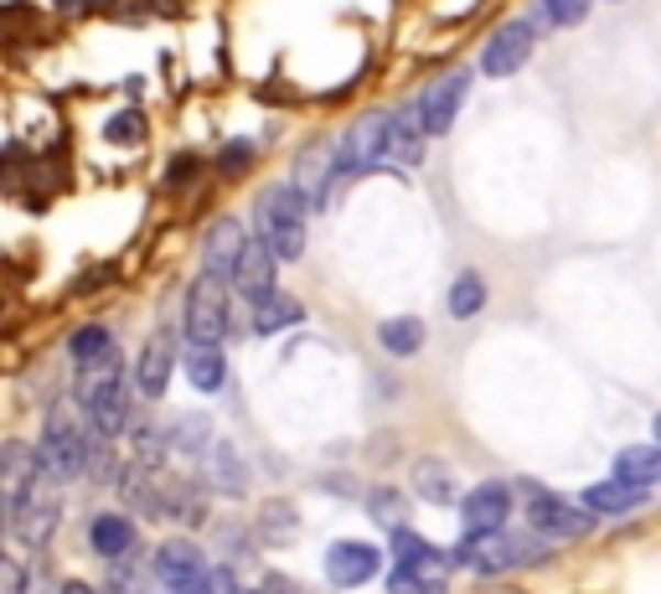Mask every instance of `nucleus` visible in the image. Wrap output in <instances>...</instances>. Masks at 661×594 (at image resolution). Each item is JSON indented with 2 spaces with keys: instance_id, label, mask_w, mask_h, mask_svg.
Returning <instances> with one entry per match:
<instances>
[{
  "instance_id": "6",
  "label": "nucleus",
  "mask_w": 661,
  "mask_h": 594,
  "mask_svg": "<svg viewBox=\"0 0 661 594\" xmlns=\"http://www.w3.org/2000/svg\"><path fill=\"white\" fill-rule=\"evenodd\" d=\"M377 161H388V114H362L337 140V151H331V166H337V187L341 182H352L362 170H373Z\"/></svg>"
},
{
  "instance_id": "42",
  "label": "nucleus",
  "mask_w": 661,
  "mask_h": 594,
  "mask_svg": "<svg viewBox=\"0 0 661 594\" xmlns=\"http://www.w3.org/2000/svg\"><path fill=\"white\" fill-rule=\"evenodd\" d=\"M651 435H657V440H661V414H657V425H651Z\"/></svg>"
},
{
  "instance_id": "26",
  "label": "nucleus",
  "mask_w": 661,
  "mask_h": 594,
  "mask_svg": "<svg viewBox=\"0 0 661 594\" xmlns=\"http://www.w3.org/2000/svg\"><path fill=\"white\" fill-rule=\"evenodd\" d=\"M295 532H300V512L289 507V502H264V512H258V543L285 548Z\"/></svg>"
},
{
  "instance_id": "9",
  "label": "nucleus",
  "mask_w": 661,
  "mask_h": 594,
  "mask_svg": "<svg viewBox=\"0 0 661 594\" xmlns=\"http://www.w3.org/2000/svg\"><path fill=\"white\" fill-rule=\"evenodd\" d=\"M207 574H212V563H207L202 548L187 543V538H170V543L155 548V579H161L170 594H207Z\"/></svg>"
},
{
  "instance_id": "16",
  "label": "nucleus",
  "mask_w": 661,
  "mask_h": 594,
  "mask_svg": "<svg viewBox=\"0 0 661 594\" xmlns=\"http://www.w3.org/2000/svg\"><path fill=\"white\" fill-rule=\"evenodd\" d=\"M243 243H249V233H243V222L238 218H218L212 222V233H207V249H202V274H218V279H233L238 270V254H243Z\"/></svg>"
},
{
  "instance_id": "41",
  "label": "nucleus",
  "mask_w": 661,
  "mask_h": 594,
  "mask_svg": "<svg viewBox=\"0 0 661 594\" xmlns=\"http://www.w3.org/2000/svg\"><path fill=\"white\" fill-rule=\"evenodd\" d=\"M63 594H99L93 584H63Z\"/></svg>"
},
{
  "instance_id": "27",
  "label": "nucleus",
  "mask_w": 661,
  "mask_h": 594,
  "mask_svg": "<svg viewBox=\"0 0 661 594\" xmlns=\"http://www.w3.org/2000/svg\"><path fill=\"white\" fill-rule=\"evenodd\" d=\"M187 377L197 393H218L222 377H228V362H222V346H191L187 352Z\"/></svg>"
},
{
  "instance_id": "32",
  "label": "nucleus",
  "mask_w": 661,
  "mask_h": 594,
  "mask_svg": "<svg viewBox=\"0 0 661 594\" xmlns=\"http://www.w3.org/2000/svg\"><path fill=\"white\" fill-rule=\"evenodd\" d=\"M367 512H373L377 527L398 532V527H404V512H408V496L398 492V486H373V496H367Z\"/></svg>"
},
{
  "instance_id": "25",
  "label": "nucleus",
  "mask_w": 661,
  "mask_h": 594,
  "mask_svg": "<svg viewBox=\"0 0 661 594\" xmlns=\"http://www.w3.org/2000/svg\"><path fill=\"white\" fill-rule=\"evenodd\" d=\"M615 475L636 486H661V440L657 444H630L615 455Z\"/></svg>"
},
{
  "instance_id": "8",
  "label": "nucleus",
  "mask_w": 661,
  "mask_h": 594,
  "mask_svg": "<svg viewBox=\"0 0 661 594\" xmlns=\"http://www.w3.org/2000/svg\"><path fill=\"white\" fill-rule=\"evenodd\" d=\"M527 527H538L543 538L563 543V538H584L594 527V512L590 507H574V502H563L553 492H538L532 481H527Z\"/></svg>"
},
{
  "instance_id": "11",
  "label": "nucleus",
  "mask_w": 661,
  "mask_h": 594,
  "mask_svg": "<svg viewBox=\"0 0 661 594\" xmlns=\"http://www.w3.org/2000/svg\"><path fill=\"white\" fill-rule=\"evenodd\" d=\"M465 94H471V68H455V73H440L434 84L419 94V119H425L429 135H450L455 130V114L460 103H465Z\"/></svg>"
},
{
  "instance_id": "40",
  "label": "nucleus",
  "mask_w": 661,
  "mask_h": 594,
  "mask_svg": "<svg viewBox=\"0 0 661 594\" xmlns=\"http://www.w3.org/2000/svg\"><path fill=\"white\" fill-rule=\"evenodd\" d=\"M269 594H300V590H295V584H285V579H274Z\"/></svg>"
},
{
  "instance_id": "17",
  "label": "nucleus",
  "mask_w": 661,
  "mask_h": 594,
  "mask_svg": "<svg viewBox=\"0 0 661 594\" xmlns=\"http://www.w3.org/2000/svg\"><path fill=\"white\" fill-rule=\"evenodd\" d=\"M425 119H419V109H388V161H398V166H419L425 161Z\"/></svg>"
},
{
  "instance_id": "7",
  "label": "nucleus",
  "mask_w": 661,
  "mask_h": 594,
  "mask_svg": "<svg viewBox=\"0 0 661 594\" xmlns=\"http://www.w3.org/2000/svg\"><path fill=\"white\" fill-rule=\"evenodd\" d=\"M63 517V496H57V475L42 471L32 481V492L21 496L16 507H11V532H16V543L26 548H42L52 538V527Z\"/></svg>"
},
{
  "instance_id": "19",
  "label": "nucleus",
  "mask_w": 661,
  "mask_h": 594,
  "mask_svg": "<svg viewBox=\"0 0 661 594\" xmlns=\"http://www.w3.org/2000/svg\"><path fill=\"white\" fill-rule=\"evenodd\" d=\"M414 496L429 502V507H455V502H465L455 471H450L444 460H414Z\"/></svg>"
},
{
  "instance_id": "10",
  "label": "nucleus",
  "mask_w": 661,
  "mask_h": 594,
  "mask_svg": "<svg viewBox=\"0 0 661 594\" xmlns=\"http://www.w3.org/2000/svg\"><path fill=\"white\" fill-rule=\"evenodd\" d=\"M532 26H538L532 16L496 26L492 42H486V52H481V73H486V78H511V73H522L527 57H532V42H538Z\"/></svg>"
},
{
  "instance_id": "23",
  "label": "nucleus",
  "mask_w": 661,
  "mask_h": 594,
  "mask_svg": "<svg viewBox=\"0 0 661 594\" xmlns=\"http://www.w3.org/2000/svg\"><path fill=\"white\" fill-rule=\"evenodd\" d=\"M249 321H254V337H274V331H285V326L306 321V306L295 300V295H264V300H254V310H249Z\"/></svg>"
},
{
  "instance_id": "5",
  "label": "nucleus",
  "mask_w": 661,
  "mask_h": 594,
  "mask_svg": "<svg viewBox=\"0 0 661 594\" xmlns=\"http://www.w3.org/2000/svg\"><path fill=\"white\" fill-rule=\"evenodd\" d=\"M228 279L218 274H202L197 285L187 289V306H181V337L191 346H222L228 337Z\"/></svg>"
},
{
  "instance_id": "12",
  "label": "nucleus",
  "mask_w": 661,
  "mask_h": 594,
  "mask_svg": "<svg viewBox=\"0 0 661 594\" xmlns=\"http://www.w3.org/2000/svg\"><path fill=\"white\" fill-rule=\"evenodd\" d=\"M274 264H279V254L269 249V238L249 233L243 254H238V270H233V285H238V295H243L249 306L264 300V295H274Z\"/></svg>"
},
{
  "instance_id": "18",
  "label": "nucleus",
  "mask_w": 661,
  "mask_h": 594,
  "mask_svg": "<svg viewBox=\"0 0 661 594\" xmlns=\"http://www.w3.org/2000/svg\"><path fill=\"white\" fill-rule=\"evenodd\" d=\"M651 496V486H636V481H594V486H584V507L594 512V517H620V512H636Z\"/></svg>"
},
{
  "instance_id": "29",
  "label": "nucleus",
  "mask_w": 661,
  "mask_h": 594,
  "mask_svg": "<svg viewBox=\"0 0 661 594\" xmlns=\"http://www.w3.org/2000/svg\"><path fill=\"white\" fill-rule=\"evenodd\" d=\"M450 316L455 321H471V316H481V306H486V279L481 274H460L455 285H450Z\"/></svg>"
},
{
  "instance_id": "21",
  "label": "nucleus",
  "mask_w": 661,
  "mask_h": 594,
  "mask_svg": "<svg viewBox=\"0 0 661 594\" xmlns=\"http://www.w3.org/2000/svg\"><path fill=\"white\" fill-rule=\"evenodd\" d=\"M202 471H207V486H218L222 496H243V492H249V471H243V460H238L233 444H207Z\"/></svg>"
},
{
  "instance_id": "30",
  "label": "nucleus",
  "mask_w": 661,
  "mask_h": 594,
  "mask_svg": "<svg viewBox=\"0 0 661 594\" xmlns=\"http://www.w3.org/2000/svg\"><path fill=\"white\" fill-rule=\"evenodd\" d=\"M207 440H212V429H207L202 414H181V419H170V429H166V444L187 450V455H207Z\"/></svg>"
},
{
  "instance_id": "14",
  "label": "nucleus",
  "mask_w": 661,
  "mask_h": 594,
  "mask_svg": "<svg viewBox=\"0 0 661 594\" xmlns=\"http://www.w3.org/2000/svg\"><path fill=\"white\" fill-rule=\"evenodd\" d=\"M170 373H176V337H170V331H155L135 362V388L145 393V398H166Z\"/></svg>"
},
{
  "instance_id": "2",
  "label": "nucleus",
  "mask_w": 661,
  "mask_h": 594,
  "mask_svg": "<svg viewBox=\"0 0 661 594\" xmlns=\"http://www.w3.org/2000/svg\"><path fill=\"white\" fill-rule=\"evenodd\" d=\"M553 559V538H543L538 527L511 532V527H492V532H465L455 548V563L475 569V574H507V569H532V563Z\"/></svg>"
},
{
  "instance_id": "20",
  "label": "nucleus",
  "mask_w": 661,
  "mask_h": 594,
  "mask_svg": "<svg viewBox=\"0 0 661 594\" xmlns=\"http://www.w3.org/2000/svg\"><path fill=\"white\" fill-rule=\"evenodd\" d=\"M135 522L124 517V512H103V517H93V527H88V543H93V553H103V559H124V553H135Z\"/></svg>"
},
{
  "instance_id": "3",
  "label": "nucleus",
  "mask_w": 661,
  "mask_h": 594,
  "mask_svg": "<svg viewBox=\"0 0 661 594\" xmlns=\"http://www.w3.org/2000/svg\"><path fill=\"white\" fill-rule=\"evenodd\" d=\"M78 408H84L99 435H124L130 425V377L119 362V346L99 362H78Z\"/></svg>"
},
{
  "instance_id": "22",
  "label": "nucleus",
  "mask_w": 661,
  "mask_h": 594,
  "mask_svg": "<svg viewBox=\"0 0 661 594\" xmlns=\"http://www.w3.org/2000/svg\"><path fill=\"white\" fill-rule=\"evenodd\" d=\"M36 475H42V450H32L21 440L5 444V507H16L21 496L32 492Z\"/></svg>"
},
{
  "instance_id": "4",
  "label": "nucleus",
  "mask_w": 661,
  "mask_h": 594,
  "mask_svg": "<svg viewBox=\"0 0 661 594\" xmlns=\"http://www.w3.org/2000/svg\"><path fill=\"white\" fill-rule=\"evenodd\" d=\"M306 212H310V202L295 191V182L264 187L254 202V233L269 238L274 254L295 264V258L306 254Z\"/></svg>"
},
{
  "instance_id": "39",
  "label": "nucleus",
  "mask_w": 661,
  "mask_h": 594,
  "mask_svg": "<svg viewBox=\"0 0 661 594\" xmlns=\"http://www.w3.org/2000/svg\"><path fill=\"white\" fill-rule=\"evenodd\" d=\"M191 170H197V161H191V155H187V161H176V166H170V176H166V182H170V187H176V182H187Z\"/></svg>"
},
{
  "instance_id": "36",
  "label": "nucleus",
  "mask_w": 661,
  "mask_h": 594,
  "mask_svg": "<svg viewBox=\"0 0 661 594\" xmlns=\"http://www.w3.org/2000/svg\"><path fill=\"white\" fill-rule=\"evenodd\" d=\"M103 135H109V140H140V135H145V124H140V114H124V119H109V124H103Z\"/></svg>"
},
{
  "instance_id": "33",
  "label": "nucleus",
  "mask_w": 661,
  "mask_h": 594,
  "mask_svg": "<svg viewBox=\"0 0 661 594\" xmlns=\"http://www.w3.org/2000/svg\"><path fill=\"white\" fill-rule=\"evenodd\" d=\"M388 594H444V574H425V569H393L388 574Z\"/></svg>"
},
{
  "instance_id": "31",
  "label": "nucleus",
  "mask_w": 661,
  "mask_h": 594,
  "mask_svg": "<svg viewBox=\"0 0 661 594\" xmlns=\"http://www.w3.org/2000/svg\"><path fill=\"white\" fill-rule=\"evenodd\" d=\"M114 352V331L109 326H78L68 337V356L73 362H99V356Z\"/></svg>"
},
{
  "instance_id": "1",
  "label": "nucleus",
  "mask_w": 661,
  "mask_h": 594,
  "mask_svg": "<svg viewBox=\"0 0 661 594\" xmlns=\"http://www.w3.org/2000/svg\"><path fill=\"white\" fill-rule=\"evenodd\" d=\"M99 440H109V435H99L93 429V419H88L78 404H68V398H57V404L47 408V425H42V471H52L57 481H78V475L93 465V450H99Z\"/></svg>"
},
{
  "instance_id": "24",
  "label": "nucleus",
  "mask_w": 661,
  "mask_h": 594,
  "mask_svg": "<svg viewBox=\"0 0 661 594\" xmlns=\"http://www.w3.org/2000/svg\"><path fill=\"white\" fill-rule=\"evenodd\" d=\"M393 553H398V563H404V569H425V574H450V563H455V553H440L434 543L414 538L408 527H398V532H393Z\"/></svg>"
},
{
  "instance_id": "15",
  "label": "nucleus",
  "mask_w": 661,
  "mask_h": 594,
  "mask_svg": "<svg viewBox=\"0 0 661 594\" xmlns=\"http://www.w3.org/2000/svg\"><path fill=\"white\" fill-rule=\"evenodd\" d=\"M460 517H465V532H492V527H507V517H511V486H502V481H486V486L465 492V502H460Z\"/></svg>"
},
{
  "instance_id": "37",
  "label": "nucleus",
  "mask_w": 661,
  "mask_h": 594,
  "mask_svg": "<svg viewBox=\"0 0 661 594\" xmlns=\"http://www.w3.org/2000/svg\"><path fill=\"white\" fill-rule=\"evenodd\" d=\"M207 594H243V590H238L233 569H222V563H212V574H207Z\"/></svg>"
},
{
  "instance_id": "38",
  "label": "nucleus",
  "mask_w": 661,
  "mask_h": 594,
  "mask_svg": "<svg viewBox=\"0 0 661 594\" xmlns=\"http://www.w3.org/2000/svg\"><path fill=\"white\" fill-rule=\"evenodd\" d=\"M0 584H5V594H26V569L16 559H5L0 563Z\"/></svg>"
},
{
  "instance_id": "34",
  "label": "nucleus",
  "mask_w": 661,
  "mask_h": 594,
  "mask_svg": "<svg viewBox=\"0 0 661 594\" xmlns=\"http://www.w3.org/2000/svg\"><path fill=\"white\" fill-rule=\"evenodd\" d=\"M590 16V0H543L532 21H553V26H579V21Z\"/></svg>"
},
{
  "instance_id": "13",
  "label": "nucleus",
  "mask_w": 661,
  "mask_h": 594,
  "mask_svg": "<svg viewBox=\"0 0 661 594\" xmlns=\"http://www.w3.org/2000/svg\"><path fill=\"white\" fill-rule=\"evenodd\" d=\"M377 569H383V548H373V543H331L326 548V579H331L337 590L367 584Z\"/></svg>"
},
{
  "instance_id": "35",
  "label": "nucleus",
  "mask_w": 661,
  "mask_h": 594,
  "mask_svg": "<svg viewBox=\"0 0 661 594\" xmlns=\"http://www.w3.org/2000/svg\"><path fill=\"white\" fill-rule=\"evenodd\" d=\"M254 155H258L254 140H228L222 155H218V170H222V176H243V170L254 166Z\"/></svg>"
},
{
  "instance_id": "28",
  "label": "nucleus",
  "mask_w": 661,
  "mask_h": 594,
  "mask_svg": "<svg viewBox=\"0 0 661 594\" xmlns=\"http://www.w3.org/2000/svg\"><path fill=\"white\" fill-rule=\"evenodd\" d=\"M377 341H383L393 356H414L425 346V321H419V316H393V321L377 326Z\"/></svg>"
}]
</instances>
